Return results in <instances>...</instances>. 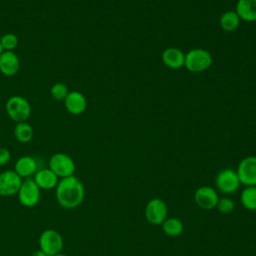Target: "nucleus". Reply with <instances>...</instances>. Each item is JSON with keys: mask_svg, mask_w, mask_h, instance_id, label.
<instances>
[{"mask_svg": "<svg viewBox=\"0 0 256 256\" xmlns=\"http://www.w3.org/2000/svg\"><path fill=\"white\" fill-rule=\"evenodd\" d=\"M85 189L83 183L74 175L61 178L56 186V199L65 209H74L84 200Z\"/></svg>", "mask_w": 256, "mask_h": 256, "instance_id": "obj_1", "label": "nucleus"}, {"mask_svg": "<svg viewBox=\"0 0 256 256\" xmlns=\"http://www.w3.org/2000/svg\"><path fill=\"white\" fill-rule=\"evenodd\" d=\"M212 55L205 49L194 48L185 54L184 66L193 73H200L212 65Z\"/></svg>", "mask_w": 256, "mask_h": 256, "instance_id": "obj_2", "label": "nucleus"}, {"mask_svg": "<svg viewBox=\"0 0 256 256\" xmlns=\"http://www.w3.org/2000/svg\"><path fill=\"white\" fill-rule=\"evenodd\" d=\"M8 116L15 122H25L31 114V106L28 100L22 96H11L5 105Z\"/></svg>", "mask_w": 256, "mask_h": 256, "instance_id": "obj_3", "label": "nucleus"}, {"mask_svg": "<svg viewBox=\"0 0 256 256\" xmlns=\"http://www.w3.org/2000/svg\"><path fill=\"white\" fill-rule=\"evenodd\" d=\"M240 185L241 183L237 172L232 168H225L216 175L215 186L219 192L225 195L235 193Z\"/></svg>", "mask_w": 256, "mask_h": 256, "instance_id": "obj_4", "label": "nucleus"}, {"mask_svg": "<svg viewBox=\"0 0 256 256\" xmlns=\"http://www.w3.org/2000/svg\"><path fill=\"white\" fill-rule=\"evenodd\" d=\"M49 169H51L58 178H65L74 175L76 166L74 160L65 153H55L49 159Z\"/></svg>", "mask_w": 256, "mask_h": 256, "instance_id": "obj_5", "label": "nucleus"}, {"mask_svg": "<svg viewBox=\"0 0 256 256\" xmlns=\"http://www.w3.org/2000/svg\"><path fill=\"white\" fill-rule=\"evenodd\" d=\"M64 242L61 234L55 229L44 230L39 237V249L48 256H53L61 252Z\"/></svg>", "mask_w": 256, "mask_h": 256, "instance_id": "obj_6", "label": "nucleus"}, {"mask_svg": "<svg viewBox=\"0 0 256 256\" xmlns=\"http://www.w3.org/2000/svg\"><path fill=\"white\" fill-rule=\"evenodd\" d=\"M144 215L150 224L161 225L168 215L167 205L161 198H153L147 202Z\"/></svg>", "mask_w": 256, "mask_h": 256, "instance_id": "obj_7", "label": "nucleus"}, {"mask_svg": "<svg viewBox=\"0 0 256 256\" xmlns=\"http://www.w3.org/2000/svg\"><path fill=\"white\" fill-rule=\"evenodd\" d=\"M40 190L32 178L24 179L17 193L19 202L25 207L37 205L40 200Z\"/></svg>", "mask_w": 256, "mask_h": 256, "instance_id": "obj_8", "label": "nucleus"}, {"mask_svg": "<svg viewBox=\"0 0 256 256\" xmlns=\"http://www.w3.org/2000/svg\"><path fill=\"white\" fill-rule=\"evenodd\" d=\"M240 183L244 186H256V156L243 158L236 169Z\"/></svg>", "mask_w": 256, "mask_h": 256, "instance_id": "obj_9", "label": "nucleus"}, {"mask_svg": "<svg viewBox=\"0 0 256 256\" xmlns=\"http://www.w3.org/2000/svg\"><path fill=\"white\" fill-rule=\"evenodd\" d=\"M22 181V178L14 170H6L0 173V196L9 197L16 195Z\"/></svg>", "mask_w": 256, "mask_h": 256, "instance_id": "obj_10", "label": "nucleus"}, {"mask_svg": "<svg viewBox=\"0 0 256 256\" xmlns=\"http://www.w3.org/2000/svg\"><path fill=\"white\" fill-rule=\"evenodd\" d=\"M195 203L203 210H211L216 207L219 195L216 189L211 186H200L194 194Z\"/></svg>", "mask_w": 256, "mask_h": 256, "instance_id": "obj_11", "label": "nucleus"}, {"mask_svg": "<svg viewBox=\"0 0 256 256\" xmlns=\"http://www.w3.org/2000/svg\"><path fill=\"white\" fill-rule=\"evenodd\" d=\"M64 104L67 111L73 115L82 114L87 107L86 97L79 91H71L64 99Z\"/></svg>", "mask_w": 256, "mask_h": 256, "instance_id": "obj_12", "label": "nucleus"}, {"mask_svg": "<svg viewBox=\"0 0 256 256\" xmlns=\"http://www.w3.org/2000/svg\"><path fill=\"white\" fill-rule=\"evenodd\" d=\"M20 68L18 56L13 51H3L0 54V72L5 76L15 75Z\"/></svg>", "mask_w": 256, "mask_h": 256, "instance_id": "obj_13", "label": "nucleus"}, {"mask_svg": "<svg viewBox=\"0 0 256 256\" xmlns=\"http://www.w3.org/2000/svg\"><path fill=\"white\" fill-rule=\"evenodd\" d=\"M14 171L21 178H30L32 175H35V173L38 171L37 161L32 156H22L16 161Z\"/></svg>", "mask_w": 256, "mask_h": 256, "instance_id": "obj_14", "label": "nucleus"}, {"mask_svg": "<svg viewBox=\"0 0 256 256\" xmlns=\"http://www.w3.org/2000/svg\"><path fill=\"white\" fill-rule=\"evenodd\" d=\"M33 180L40 189L45 190L56 188L59 182V178L57 177V175L49 168L38 169V171L34 175Z\"/></svg>", "mask_w": 256, "mask_h": 256, "instance_id": "obj_15", "label": "nucleus"}, {"mask_svg": "<svg viewBox=\"0 0 256 256\" xmlns=\"http://www.w3.org/2000/svg\"><path fill=\"white\" fill-rule=\"evenodd\" d=\"M161 59L168 68L179 69L184 66L185 54L176 47H169L163 51Z\"/></svg>", "mask_w": 256, "mask_h": 256, "instance_id": "obj_16", "label": "nucleus"}, {"mask_svg": "<svg viewBox=\"0 0 256 256\" xmlns=\"http://www.w3.org/2000/svg\"><path fill=\"white\" fill-rule=\"evenodd\" d=\"M235 12L240 20L245 22L256 21V0H238Z\"/></svg>", "mask_w": 256, "mask_h": 256, "instance_id": "obj_17", "label": "nucleus"}, {"mask_svg": "<svg viewBox=\"0 0 256 256\" xmlns=\"http://www.w3.org/2000/svg\"><path fill=\"white\" fill-rule=\"evenodd\" d=\"M162 230L165 235L169 237H178L182 234L184 226L183 222L177 217L166 218L165 221L161 224Z\"/></svg>", "mask_w": 256, "mask_h": 256, "instance_id": "obj_18", "label": "nucleus"}, {"mask_svg": "<svg viewBox=\"0 0 256 256\" xmlns=\"http://www.w3.org/2000/svg\"><path fill=\"white\" fill-rule=\"evenodd\" d=\"M240 18L237 15V13L233 10H229L224 12L219 19V24L222 30L226 32H232L235 31L240 24Z\"/></svg>", "mask_w": 256, "mask_h": 256, "instance_id": "obj_19", "label": "nucleus"}, {"mask_svg": "<svg viewBox=\"0 0 256 256\" xmlns=\"http://www.w3.org/2000/svg\"><path fill=\"white\" fill-rule=\"evenodd\" d=\"M242 206L249 211H256V186H245L240 193Z\"/></svg>", "mask_w": 256, "mask_h": 256, "instance_id": "obj_20", "label": "nucleus"}, {"mask_svg": "<svg viewBox=\"0 0 256 256\" xmlns=\"http://www.w3.org/2000/svg\"><path fill=\"white\" fill-rule=\"evenodd\" d=\"M33 128L30 124L25 122L17 123L14 128V136L17 141L21 143H28L33 138Z\"/></svg>", "mask_w": 256, "mask_h": 256, "instance_id": "obj_21", "label": "nucleus"}, {"mask_svg": "<svg viewBox=\"0 0 256 256\" xmlns=\"http://www.w3.org/2000/svg\"><path fill=\"white\" fill-rule=\"evenodd\" d=\"M1 46L3 48V51H12L17 47L18 44V38L13 33H7L4 34L0 39Z\"/></svg>", "mask_w": 256, "mask_h": 256, "instance_id": "obj_22", "label": "nucleus"}, {"mask_svg": "<svg viewBox=\"0 0 256 256\" xmlns=\"http://www.w3.org/2000/svg\"><path fill=\"white\" fill-rule=\"evenodd\" d=\"M68 93H69V91H68L67 86L61 82L55 83L51 87V96L53 97L54 100L62 101L66 98Z\"/></svg>", "mask_w": 256, "mask_h": 256, "instance_id": "obj_23", "label": "nucleus"}, {"mask_svg": "<svg viewBox=\"0 0 256 256\" xmlns=\"http://www.w3.org/2000/svg\"><path fill=\"white\" fill-rule=\"evenodd\" d=\"M216 208L222 214H229V213H231L234 210L235 203H234V201L231 198L225 196V197L219 198L218 203L216 205Z\"/></svg>", "mask_w": 256, "mask_h": 256, "instance_id": "obj_24", "label": "nucleus"}, {"mask_svg": "<svg viewBox=\"0 0 256 256\" xmlns=\"http://www.w3.org/2000/svg\"><path fill=\"white\" fill-rule=\"evenodd\" d=\"M11 159V153L8 149L0 147V166L6 165Z\"/></svg>", "mask_w": 256, "mask_h": 256, "instance_id": "obj_25", "label": "nucleus"}, {"mask_svg": "<svg viewBox=\"0 0 256 256\" xmlns=\"http://www.w3.org/2000/svg\"><path fill=\"white\" fill-rule=\"evenodd\" d=\"M31 256H48L45 252H43L41 249H38V250H36V251H34L32 254H31Z\"/></svg>", "mask_w": 256, "mask_h": 256, "instance_id": "obj_26", "label": "nucleus"}, {"mask_svg": "<svg viewBox=\"0 0 256 256\" xmlns=\"http://www.w3.org/2000/svg\"><path fill=\"white\" fill-rule=\"evenodd\" d=\"M53 256H69V255H67V254H63V253H58V254H55V255H53Z\"/></svg>", "mask_w": 256, "mask_h": 256, "instance_id": "obj_27", "label": "nucleus"}, {"mask_svg": "<svg viewBox=\"0 0 256 256\" xmlns=\"http://www.w3.org/2000/svg\"><path fill=\"white\" fill-rule=\"evenodd\" d=\"M3 52V48H2V46H1V43H0V54Z\"/></svg>", "mask_w": 256, "mask_h": 256, "instance_id": "obj_28", "label": "nucleus"}]
</instances>
